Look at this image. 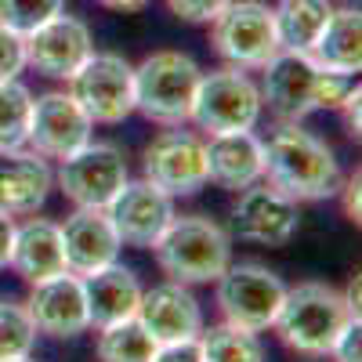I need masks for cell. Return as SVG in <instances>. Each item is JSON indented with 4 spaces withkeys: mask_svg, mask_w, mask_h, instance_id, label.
I'll return each instance as SVG.
<instances>
[{
    "mask_svg": "<svg viewBox=\"0 0 362 362\" xmlns=\"http://www.w3.org/2000/svg\"><path fill=\"white\" fill-rule=\"evenodd\" d=\"M29 315H33L37 334H47L54 341H69L90 329L87 319V297H83V279L73 272H62L54 279H44L33 286L25 300Z\"/></svg>",
    "mask_w": 362,
    "mask_h": 362,
    "instance_id": "cell-16",
    "label": "cell"
},
{
    "mask_svg": "<svg viewBox=\"0 0 362 362\" xmlns=\"http://www.w3.org/2000/svg\"><path fill=\"white\" fill-rule=\"evenodd\" d=\"M105 214L119 235V243L138 247V250H153L156 239L163 235V228L174 218V196H167L163 189H156L153 181H131L112 196V203L105 206Z\"/></svg>",
    "mask_w": 362,
    "mask_h": 362,
    "instance_id": "cell-13",
    "label": "cell"
},
{
    "mask_svg": "<svg viewBox=\"0 0 362 362\" xmlns=\"http://www.w3.org/2000/svg\"><path fill=\"white\" fill-rule=\"evenodd\" d=\"M54 185V174L44 156L37 153H4L0 156V210L11 218H29L47 203Z\"/></svg>",
    "mask_w": 362,
    "mask_h": 362,
    "instance_id": "cell-21",
    "label": "cell"
},
{
    "mask_svg": "<svg viewBox=\"0 0 362 362\" xmlns=\"http://www.w3.org/2000/svg\"><path fill=\"white\" fill-rule=\"evenodd\" d=\"M11 243H15V218L8 210H0V268H8L11 261Z\"/></svg>",
    "mask_w": 362,
    "mask_h": 362,
    "instance_id": "cell-35",
    "label": "cell"
},
{
    "mask_svg": "<svg viewBox=\"0 0 362 362\" xmlns=\"http://www.w3.org/2000/svg\"><path fill=\"white\" fill-rule=\"evenodd\" d=\"M138 322L153 334L156 344H174V341H192L203 329V312L199 300L185 283H160L153 290H141L138 305Z\"/></svg>",
    "mask_w": 362,
    "mask_h": 362,
    "instance_id": "cell-18",
    "label": "cell"
},
{
    "mask_svg": "<svg viewBox=\"0 0 362 362\" xmlns=\"http://www.w3.org/2000/svg\"><path fill=\"white\" fill-rule=\"evenodd\" d=\"M22 69H25V40L11 33L8 25H0V83L18 80Z\"/></svg>",
    "mask_w": 362,
    "mask_h": 362,
    "instance_id": "cell-31",
    "label": "cell"
},
{
    "mask_svg": "<svg viewBox=\"0 0 362 362\" xmlns=\"http://www.w3.org/2000/svg\"><path fill=\"white\" fill-rule=\"evenodd\" d=\"M98 362H153L156 355V341L153 334L134 319H124V322H112L105 329H98Z\"/></svg>",
    "mask_w": 362,
    "mask_h": 362,
    "instance_id": "cell-26",
    "label": "cell"
},
{
    "mask_svg": "<svg viewBox=\"0 0 362 362\" xmlns=\"http://www.w3.org/2000/svg\"><path fill=\"white\" fill-rule=\"evenodd\" d=\"M308 58L326 73L358 76L362 69V11L358 8H334L326 29L319 33Z\"/></svg>",
    "mask_w": 362,
    "mask_h": 362,
    "instance_id": "cell-23",
    "label": "cell"
},
{
    "mask_svg": "<svg viewBox=\"0 0 362 362\" xmlns=\"http://www.w3.org/2000/svg\"><path fill=\"white\" fill-rule=\"evenodd\" d=\"M358 312L348 305V297L326 283H297L293 290H286L283 308L276 315V334L283 337V344L297 355L308 358H322L334 348L337 334L355 319Z\"/></svg>",
    "mask_w": 362,
    "mask_h": 362,
    "instance_id": "cell-3",
    "label": "cell"
},
{
    "mask_svg": "<svg viewBox=\"0 0 362 362\" xmlns=\"http://www.w3.org/2000/svg\"><path fill=\"white\" fill-rule=\"evenodd\" d=\"M37 326L25 305L18 300H0V362H15L33 355Z\"/></svg>",
    "mask_w": 362,
    "mask_h": 362,
    "instance_id": "cell-28",
    "label": "cell"
},
{
    "mask_svg": "<svg viewBox=\"0 0 362 362\" xmlns=\"http://www.w3.org/2000/svg\"><path fill=\"white\" fill-rule=\"evenodd\" d=\"M90 131L95 124L69 90H47L33 102L25 145H33V153L44 160H66L90 141Z\"/></svg>",
    "mask_w": 362,
    "mask_h": 362,
    "instance_id": "cell-12",
    "label": "cell"
},
{
    "mask_svg": "<svg viewBox=\"0 0 362 362\" xmlns=\"http://www.w3.org/2000/svg\"><path fill=\"white\" fill-rule=\"evenodd\" d=\"M300 228L297 203L272 185H250L239 192L232 206V232L247 243L261 247H286Z\"/></svg>",
    "mask_w": 362,
    "mask_h": 362,
    "instance_id": "cell-14",
    "label": "cell"
},
{
    "mask_svg": "<svg viewBox=\"0 0 362 362\" xmlns=\"http://www.w3.org/2000/svg\"><path fill=\"white\" fill-rule=\"evenodd\" d=\"M58 189L73 206H90V210H105L112 196L127 185V160L116 145L95 141L90 138L83 148H76L73 156L58 160Z\"/></svg>",
    "mask_w": 362,
    "mask_h": 362,
    "instance_id": "cell-10",
    "label": "cell"
},
{
    "mask_svg": "<svg viewBox=\"0 0 362 362\" xmlns=\"http://www.w3.org/2000/svg\"><path fill=\"white\" fill-rule=\"evenodd\" d=\"M341 109H344V119H348L351 134H358V127H362V90H358V87L341 102Z\"/></svg>",
    "mask_w": 362,
    "mask_h": 362,
    "instance_id": "cell-36",
    "label": "cell"
},
{
    "mask_svg": "<svg viewBox=\"0 0 362 362\" xmlns=\"http://www.w3.org/2000/svg\"><path fill=\"white\" fill-rule=\"evenodd\" d=\"M261 90L243 69H214L203 73L189 119L206 134L254 131L261 119Z\"/></svg>",
    "mask_w": 362,
    "mask_h": 362,
    "instance_id": "cell-6",
    "label": "cell"
},
{
    "mask_svg": "<svg viewBox=\"0 0 362 362\" xmlns=\"http://www.w3.org/2000/svg\"><path fill=\"white\" fill-rule=\"evenodd\" d=\"M264 177V141L254 131L210 134L206 141V181L218 189L243 192Z\"/></svg>",
    "mask_w": 362,
    "mask_h": 362,
    "instance_id": "cell-19",
    "label": "cell"
},
{
    "mask_svg": "<svg viewBox=\"0 0 362 362\" xmlns=\"http://www.w3.org/2000/svg\"><path fill=\"white\" fill-rule=\"evenodd\" d=\"M22 40H25V66H33L40 76H51V80H69L95 51L87 22L66 11L54 15L51 22H44Z\"/></svg>",
    "mask_w": 362,
    "mask_h": 362,
    "instance_id": "cell-15",
    "label": "cell"
},
{
    "mask_svg": "<svg viewBox=\"0 0 362 362\" xmlns=\"http://www.w3.org/2000/svg\"><path fill=\"white\" fill-rule=\"evenodd\" d=\"M210 44L232 69H261L279 51L276 15L261 0H232V4L210 22Z\"/></svg>",
    "mask_w": 362,
    "mask_h": 362,
    "instance_id": "cell-8",
    "label": "cell"
},
{
    "mask_svg": "<svg viewBox=\"0 0 362 362\" xmlns=\"http://www.w3.org/2000/svg\"><path fill=\"white\" fill-rule=\"evenodd\" d=\"M156 261L163 276L174 283H218V276L232 264V239L228 232L203 214H174L163 235L156 239Z\"/></svg>",
    "mask_w": 362,
    "mask_h": 362,
    "instance_id": "cell-4",
    "label": "cell"
},
{
    "mask_svg": "<svg viewBox=\"0 0 362 362\" xmlns=\"http://www.w3.org/2000/svg\"><path fill=\"white\" fill-rule=\"evenodd\" d=\"M170 8V15H177L181 22H192V25H210L232 0H163Z\"/></svg>",
    "mask_w": 362,
    "mask_h": 362,
    "instance_id": "cell-30",
    "label": "cell"
},
{
    "mask_svg": "<svg viewBox=\"0 0 362 362\" xmlns=\"http://www.w3.org/2000/svg\"><path fill=\"white\" fill-rule=\"evenodd\" d=\"M286 286L272 268L243 261V264H228L218 276V308L225 315V322L261 334L276 322L279 308H283Z\"/></svg>",
    "mask_w": 362,
    "mask_h": 362,
    "instance_id": "cell-9",
    "label": "cell"
},
{
    "mask_svg": "<svg viewBox=\"0 0 362 362\" xmlns=\"http://www.w3.org/2000/svg\"><path fill=\"white\" fill-rule=\"evenodd\" d=\"M276 37H279V51H297L308 54L319 40V33L326 29L334 4L329 0H279L276 8Z\"/></svg>",
    "mask_w": 362,
    "mask_h": 362,
    "instance_id": "cell-24",
    "label": "cell"
},
{
    "mask_svg": "<svg viewBox=\"0 0 362 362\" xmlns=\"http://www.w3.org/2000/svg\"><path fill=\"white\" fill-rule=\"evenodd\" d=\"M329 355H334V362H362V319L358 315L337 334Z\"/></svg>",
    "mask_w": 362,
    "mask_h": 362,
    "instance_id": "cell-32",
    "label": "cell"
},
{
    "mask_svg": "<svg viewBox=\"0 0 362 362\" xmlns=\"http://www.w3.org/2000/svg\"><path fill=\"white\" fill-rule=\"evenodd\" d=\"M358 189H362V177H358V170L348 177V181H341V203H344V218L348 221H355L358 225V218H362V203H358Z\"/></svg>",
    "mask_w": 362,
    "mask_h": 362,
    "instance_id": "cell-34",
    "label": "cell"
},
{
    "mask_svg": "<svg viewBox=\"0 0 362 362\" xmlns=\"http://www.w3.org/2000/svg\"><path fill=\"white\" fill-rule=\"evenodd\" d=\"M29 116H33V95H29V87L18 80L0 83V156L25 145Z\"/></svg>",
    "mask_w": 362,
    "mask_h": 362,
    "instance_id": "cell-27",
    "label": "cell"
},
{
    "mask_svg": "<svg viewBox=\"0 0 362 362\" xmlns=\"http://www.w3.org/2000/svg\"><path fill=\"white\" fill-rule=\"evenodd\" d=\"M264 177L293 203H319L341 192V163L322 138L300 131V124H283L264 145Z\"/></svg>",
    "mask_w": 362,
    "mask_h": 362,
    "instance_id": "cell-2",
    "label": "cell"
},
{
    "mask_svg": "<svg viewBox=\"0 0 362 362\" xmlns=\"http://www.w3.org/2000/svg\"><path fill=\"white\" fill-rule=\"evenodd\" d=\"M199 355L203 362H264V348L257 341V334L239 329L232 322L199 329Z\"/></svg>",
    "mask_w": 362,
    "mask_h": 362,
    "instance_id": "cell-25",
    "label": "cell"
},
{
    "mask_svg": "<svg viewBox=\"0 0 362 362\" xmlns=\"http://www.w3.org/2000/svg\"><path fill=\"white\" fill-rule=\"evenodd\" d=\"M62 232V250H66V268L73 276L87 279L95 272L109 268L112 261H119V235L109 221L105 210H90V206H76L66 218V225H58Z\"/></svg>",
    "mask_w": 362,
    "mask_h": 362,
    "instance_id": "cell-17",
    "label": "cell"
},
{
    "mask_svg": "<svg viewBox=\"0 0 362 362\" xmlns=\"http://www.w3.org/2000/svg\"><path fill=\"white\" fill-rule=\"evenodd\" d=\"M66 83L90 124H124L134 112V66L124 54L90 51V58Z\"/></svg>",
    "mask_w": 362,
    "mask_h": 362,
    "instance_id": "cell-7",
    "label": "cell"
},
{
    "mask_svg": "<svg viewBox=\"0 0 362 362\" xmlns=\"http://www.w3.org/2000/svg\"><path fill=\"white\" fill-rule=\"evenodd\" d=\"M62 11L66 0H0V25H8L18 37H29Z\"/></svg>",
    "mask_w": 362,
    "mask_h": 362,
    "instance_id": "cell-29",
    "label": "cell"
},
{
    "mask_svg": "<svg viewBox=\"0 0 362 362\" xmlns=\"http://www.w3.org/2000/svg\"><path fill=\"white\" fill-rule=\"evenodd\" d=\"M153 362H203L199 355V341H174V344H160Z\"/></svg>",
    "mask_w": 362,
    "mask_h": 362,
    "instance_id": "cell-33",
    "label": "cell"
},
{
    "mask_svg": "<svg viewBox=\"0 0 362 362\" xmlns=\"http://www.w3.org/2000/svg\"><path fill=\"white\" fill-rule=\"evenodd\" d=\"M261 73V105H268L279 124H300L319 109H341V102L358 87L355 76L326 73L297 51H276Z\"/></svg>",
    "mask_w": 362,
    "mask_h": 362,
    "instance_id": "cell-1",
    "label": "cell"
},
{
    "mask_svg": "<svg viewBox=\"0 0 362 362\" xmlns=\"http://www.w3.org/2000/svg\"><path fill=\"white\" fill-rule=\"evenodd\" d=\"M8 264L15 268V276L25 279L29 286L69 272L58 225L47 221V218H29V221L15 225V243H11V261Z\"/></svg>",
    "mask_w": 362,
    "mask_h": 362,
    "instance_id": "cell-20",
    "label": "cell"
},
{
    "mask_svg": "<svg viewBox=\"0 0 362 362\" xmlns=\"http://www.w3.org/2000/svg\"><path fill=\"white\" fill-rule=\"evenodd\" d=\"M95 4H102L109 11H141L148 0H95Z\"/></svg>",
    "mask_w": 362,
    "mask_h": 362,
    "instance_id": "cell-37",
    "label": "cell"
},
{
    "mask_svg": "<svg viewBox=\"0 0 362 362\" xmlns=\"http://www.w3.org/2000/svg\"><path fill=\"white\" fill-rule=\"evenodd\" d=\"M83 297H87V319L95 329H105L112 322H124L138 315L141 305V283L131 268L112 261L109 268L95 272L83 279Z\"/></svg>",
    "mask_w": 362,
    "mask_h": 362,
    "instance_id": "cell-22",
    "label": "cell"
},
{
    "mask_svg": "<svg viewBox=\"0 0 362 362\" xmlns=\"http://www.w3.org/2000/svg\"><path fill=\"white\" fill-rule=\"evenodd\" d=\"M203 69L185 51H153L134 66V112L163 127H185Z\"/></svg>",
    "mask_w": 362,
    "mask_h": 362,
    "instance_id": "cell-5",
    "label": "cell"
},
{
    "mask_svg": "<svg viewBox=\"0 0 362 362\" xmlns=\"http://www.w3.org/2000/svg\"><path fill=\"white\" fill-rule=\"evenodd\" d=\"M15 362H33V355H25V358H15Z\"/></svg>",
    "mask_w": 362,
    "mask_h": 362,
    "instance_id": "cell-38",
    "label": "cell"
},
{
    "mask_svg": "<svg viewBox=\"0 0 362 362\" xmlns=\"http://www.w3.org/2000/svg\"><path fill=\"white\" fill-rule=\"evenodd\" d=\"M145 181L167 196H196L206 185V141L192 131L170 127L148 141L141 156Z\"/></svg>",
    "mask_w": 362,
    "mask_h": 362,
    "instance_id": "cell-11",
    "label": "cell"
}]
</instances>
